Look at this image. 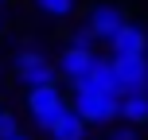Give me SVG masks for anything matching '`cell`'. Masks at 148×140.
<instances>
[{"mask_svg":"<svg viewBox=\"0 0 148 140\" xmlns=\"http://www.w3.org/2000/svg\"><path fill=\"white\" fill-rule=\"evenodd\" d=\"M70 94H74V109L82 113L86 125H97V128H109L113 121L121 117V97L117 94H105V89H90L82 82H70Z\"/></svg>","mask_w":148,"mask_h":140,"instance_id":"1","label":"cell"},{"mask_svg":"<svg viewBox=\"0 0 148 140\" xmlns=\"http://www.w3.org/2000/svg\"><path fill=\"white\" fill-rule=\"evenodd\" d=\"M82 23L90 27V35H94L97 43H109V39L129 23V8L121 4V0H94V4H86Z\"/></svg>","mask_w":148,"mask_h":140,"instance_id":"2","label":"cell"},{"mask_svg":"<svg viewBox=\"0 0 148 140\" xmlns=\"http://www.w3.org/2000/svg\"><path fill=\"white\" fill-rule=\"evenodd\" d=\"M62 109H66V97H62L59 82H47V86H31L27 89V121L39 132H47Z\"/></svg>","mask_w":148,"mask_h":140,"instance_id":"3","label":"cell"},{"mask_svg":"<svg viewBox=\"0 0 148 140\" xmlns=\"http://www.w3.org/2000/svg\"><path fill=\"white\" fill-rule=\"evenodd\" d=\"M12 74H16V82H20L23 89H31V86H47V82H59V66H55L43 51H35V47L16 51V59H12Z\"/></svg>","mask_w":148,"mask_h":140,"instance_id":"4","label":"cell"},{"mask_svg":"<svg viewBox=\"0 0 148 140\" xmlns=\"http://www.w3.org/2000/svg\"><path fill=\"white\" fill-rule=\"evenodd\" d=\"M97 62V51L94 47H82V43H66L59 51V59H55V66H59V74L66 82H78V78H86L90 66Z\"/></svg>","mask_w":148,"mask_h":140,"instance_id":"5","label":"cell"},{"mask_svg":"<svg viewBox=\"0 0 148 140\" xmlns=\"http://www.w3.org/2000/svg\"><path fill=\"white\" fill-rule=\"evenodd\" d=\"M109 55L113 59H129V55H148V27H140V23H133L129 20L125 27L117 31V35L109 39Z\"/></svg>","mask_w":148,"mask_h":140,"instance_id":"6","label":"cell"},{"mask_svg":"<svg viewBox=\"0 0 148 140\" xmlns=\"http://www.w3.org/2000/svg\"><path fill=\"white\" fill-rule=\"evenodd\" d=\"M121 78V94L133 89H148V55H129V59H113Z\"/></svg>","mask_w":148,"mask_h":140,"instance_id":"7","label":"cell"},{"mask_svg":"<svg viewBox=\"0 0 148 140\" xmlns=\"http://www.w3.org/2000/svg\"><path fill=\"white\" fill-rule=\"evenodd\" d=\"M82 86H90V89H105V94H117L121 97V78H117V62H113V55H97V62L90 66L86 78H78Z\"/></svg>","mask_w":148,"mask_h":140,"instance_id":"8","label":"cell"},{"mask_svg":"<svg viewBox=\"0 0 148 140\" xmlns=\"http://www.w3.org/2000/svg\"><path fill=\"white\" fill-rule=\"evenodd\" d=\"M86 121H82V113L74 109V105H66V109L55 117V125L47 128V136L51 140H86Z\"/></svg>","mask_w":148,"mask_h":140,"instance_id":"9","label":"cell"},{"mask_svg":"<svg viewBox=\"0 0 148 140\" xmlns=\"http://www.w3.org/2000/svg\"><path fill=\"white\" fill-rule=\"evenodd\" d=\"M121 121H133V125H148V89H133V94H121Z\"/></svg>","mask_w":148,"mask_h":140,"instance_id":"10","label":"cell"},{"mask_svg":"<svg viewBox=\"0 0 148 140\" xmlns=\"http://www.w3.org/2000/svg\"><path fill=\"white\" fill-rule=\"evenodd\" d=\"M31 8L47 20H70L78 12V0H31Z\"/></svg>","mask_w":148,"mask_h":140,"instance_id":"11","label":"cell"},{"mask_svg":"<svg viewBox=\"0 0 148 140\" xmlns=\"http://www.w3.org/2000/svg\"><path fill=\"white\" fill-rule=\"evenodd\" d=\"M109 140H140V125H133V121H113L109 125V132H105Z\"/></svg>","mask_w":148,"mask_h":140,"instance_id":"12","label":"cell"},{"mask_svg":"<svg viewBox=\"0 0 148 140\" xmlns=\"http://www.w3.org/2000/svg\"><path fill=\"white\" fill-rule=\"evenodd\" d=\"M70 43H82V47H97V39L90 35V27L82 23V27H74V31H70Z\"/></svg>","mask_w":148,"mask_h":140,"instance_id":"13","label":"cell"},{"mask_svg":"<svg viewBox=\"0 0 148 140\" xmlns=\"http://www.w3.org/2000/svg\"><path fill=\"white\" fill-rule=\"evenodd\" d=\"M16 128H20V121H16L8 109H0V140H4L8 132H16Z\"/></svg>","mask_w":148,"mask_h":140,"instance_id":"14","label":"cell"},{"mask_svg":"<svg viewBox=\"0 0 148 140\" xmlns=\"http://www.w3.org/2000/svg\"><path fill=\"white\" fill-rule=\"evenodd\" d=\"M4 140H31V136H27V132H23V128H16V132H8Z\"/></svg>","mask_w":148,"mask_h":140,"instance_id":"15","label":"cell"},{"mask_svg":"<svg viewBox=\"0 0 148 140\" xmlns=\"http://www.w3.org/2000/svg\"><path fill=\"white\" fill-rule=\"evenodd\" d=\"M0 39H4V23H0Z\"/></svg>","mask_w":148,"mask_h":140,"instance_id":"16","label":"cell"},{"mask_svg":"<svg viewBox=\"0 0 148 140\" xmlns=\"http://www.w3.org/2000/svg\"><path fill=\"white\" fill-rule=\"evenodd\" d=\"M0 4H8V0H0Z\"/></svg>","mask_w":148,"mask_h":140,"instance_id":"17","label":"cell"},{"mask_svg":"<svg viewBox=\"0 0 148 140\" xmlns=\"http://www.w3.org/2000/svg\"><path fill=\"white\" fill-rule=\"evenodd\" d=\"M105 140H109V136H105Z\"/></svg>","mask_w":148,"mask_h":140,"instance_id":"18","label":"cell"}]
</instances>
